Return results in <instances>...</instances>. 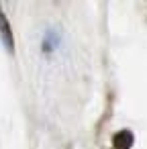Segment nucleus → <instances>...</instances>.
Returning <instances> with one entry per match:
<instances>
[{
	"label": "nucleus",
	"instance_id": "f03ea898",
	"mask_svg": "<svg viewBox=\"0 0 147 149\" xmlns=\"http://www.w3.org/2000/svg\"><path fill=\"white\" fill-rule=\"evenodd\" d=\"M0 33H2V39H4V43H6V47L13 51V33H10V25H8V21L4 19L2 13H0Z\"/></svg>",
	"mask_w": 147,
	"mask_h": 149
},
{
	"label": "nucleus",
	"instance_id": "f257e3e1",
	"mask_svg": "<svg viewBox=\"0 0 147 149\" xmlns=\"http://www.w3.org/2000/svg\"><path fill=\"white\" fill-rule=\"evenodd\" d=\"M112 145H114V149H131V145H133V133L131 131L116 133L114 139H112Z\"/></svg>",
	"mask_w": 147,
	"mask_h": 149
}]
</instances>
